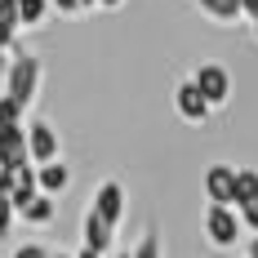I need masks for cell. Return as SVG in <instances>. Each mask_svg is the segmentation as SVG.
<instances>
[{
	"mask_svg": "<svg viewBox=\"0 0 258 258\" xmlns=\"http://www.w3.org/2000/svg\"><path fill=\"white\" fill-rule=\"evenodd\" d=\"M40 80H45V62H40V53H14L9 62H5V98L9 103L27 107L36 103V94H40Z\"/></svg>",
	"mask_w": 258,
	"mask_h": 258,
	"instance_id": "cell-1",
	"label": "cell"
},
{
	"mask_svg": "<svg viewBox=\"0 0 258 258\" xmlns=\"http://www.w3.org/2000/svg\"><path fill=\"white\" fill-rule=\"evenodd\" d=\"M187 80L201 89V98L209 103V111L227 107V98H232V76H227V67H223V62H201Z\"/></svg>",
	"mask_w": 258,
	"mask_h": 258,
	"instance_id": "cell-2",
	"label": "cell"
},
{
	"mask_svg": "<svg viewBox=\"0 0 258 258\" xmlns=\"http://www.w3.org/2000/svg\"><path fill=\"white\" fill-rule=\"evenodd\" d=\"M201 227H205V240L214 249H236V240H240V218L227 205H209L205 218H201Z\"/></svg>",
	"mask_w": 258,
	"mask_h": 258,
	"instance_id": "cell-3",
	"label": "cell"
},
{
	"mask_svg": "<svg viewBox=\"0 0 258 258\" xmlns=\"http://www.w3.org/2000/svg\"><path fill=\"white\" fill-rule=\"evenodd\" d=\"M23 134H27V160H31V165H49V160H58L62 143H58V129H53L49 120H27Z\"/></svg>",
	"mask_w": 258,
	"mask_h": 258,
	"instance_id": "cell-4",
	"label": "cell"
},
{
	"mask_svg": "<svg viewBox=\"0 0 258 258\" xmlns=\"http://www.w3.org/2000/svg\"><path fill=\"white\" fill-rule=\"evenodd\" d=\"M125 209H129V196H125V187H120L116 178L98 182V191H94V201H89V214H98V218H103L107 227H120Z\"/></svg>",
	"mask_w": 258,
	"mask_h": 258,
	"instance_id": "cell-5",
	"label": "cell"
},
{
	"mask_svg": "<svg viewBox=\"0 0 258 258\" xmlns=\"http://www.w3.org/2000/svg\"><path fill=\"white\" fill-rule=\"evenodd\" d=\"M174 111H178V120H187V125H205L209 116H214L191 80H178V85H174Z\"/></svg>",
	"mask_w": 258,
	"mask_h": 258,
	"instance_id": "cell-6",
	"label": "cell"
},
{
	"mask_svg": "<svg viewBox=\"0 0 258 258\" xmlns=\"http://www.w3.org/2000/svg\"><path fill=\"white\" fill-rule=\"evenodd\" d=\"M201 187H205V201L209 205H227L232 209V191H236V165H209L205 178H201Z\"/></svg>",
	"mask_w": 258,
	"mask_h": 258,
	"instance_id": "cell-7",
	"label": "cell"
},
{
	"mask_svg": "<svg viewBox=\"0 0 258 258\" xmlns=\"http://www.w3.org/2000/svg\"><path fill=\"white\" fill-rule=\"evenodd\" d=\"M80 249H94L98 258H107L116 249V227H107L98 214L85 209V218H80Z\"/></svg>",
	"mask_w": 258,
	"mask_h": 258,
	"instance_id": "cell-8",
	"label": "cell"
},
{
	"mask_svg": "<svg viewBox=\"0 0 258 258\" xmlns=\"http://www.w3.org/2000/svg\"><path fill=\"white\" fill-rule=\"evenodd\" d=\"M0 165H9V169L31 165V160H27V134H23V125H0Z\"/></svg>",
	"mask_w": 258,
	"mask_h": 258,
	"instance_id": "cell-9",
	"label": "cell"
},
{
	"mask_svg": "<svg viewBox=\"0 0 258 258\" xmlns=\"http://www.w3.org/2000/svg\"><path fill=\"white\" fill-rule=\"evenodd\" d=\"M72 187V169L62 160H49V165H36V191L40 196H62Z\"/></svg>",
	"mask_w": 258,
	"mask_h": 258,
	"instance_id": "cell-10",
	"label": "cell"
},
{
	"mask_svg": "<svg viewBox=\"0 0 258 258\" xmlns=\"http://www.w3.org/2000/svg\"><path fill=\"white\" fill-rule=\"evenodd\" d=\"M53 214H58L53 196H40V191H36V196H31L23 209H18V218H23L27 227H49V223H53Z\"/></svg>",
	"mask_w": 258,
	"mask_h": 258,
	"instance_id": "cell-11",
	"label": "cell"
},
{
	"mask_svg": "<svg viewBox=\"0 0 258 258\" xmlns=\"http://www.w3.org/2000/svg\"><path fill=\"white\" fill-rule=\"evenodd\" d=\"M196 9L205 14L209 23H218V27H236L240 23V0H196Z\"/></svg>",
	"mask_w": 258,
	"mask_h": 258,
	"instance_id": "cell-12",
	"label": "cell"
},
{
	"mask_svg": "<svg viewBox=\"0 0 258 258\" xmlns=\"http://www.w3.org/2000/svg\"><path fill=\"white\" fill-rule=\"evenodd\" d=\"M31 196H36V165H18V169H14V187H9V205H14V214H18Z\"/></svg>",
	"mask_w": 258,
	"mask_h": 258,
	"instance_id": "cell-13",
	"label": "cell"
},
{
	"mask_svg": "<svg viewBox=\"0 0 258 258\" xmlns=\"http://www.w3.org/2000/svg\"><path fill=\"white\" fill-rule=\"evenodd\" d=\"M258 201V169H236V191H232V209L254 205Z\"/></svg>",
	"mask_w": 258,
	"mask_h": 258,
	"instance_id": "cell-14",
	"label": "cell"
},
{
	"mask_svg": "<svg viewBox=\"0 0 258 258\" xmlns=\"http://www.w3.org/2000/svg\"><path fill=\"white\" fill-rule=\"evenodd\" d=\"M49 18V0H18V23L23 27H45Z\"/></svg>",
	"mask_w": 258,
	"mask_h": 258,
	"instance_id": "cell-15",
	"label": "cell"
},
{
	"mask_svg": "<svg viewBox=\"0 0 258 258\" xmlns=\"http://www.w3.org/2000/svg\"><path fill=\"white\" fill-rule=\"evenodd\" d=\"M0 31L18 45V31H23V23H18V0H0Z\"/></svg>",
	"mask_w": 258,
	"mask_h": 258,
	"instance_id": "cell-16",
	"label": "cell"
},
{
	"mask_svg": "<svg viewBox=\"0 0 258 258\" xmlns=\"http://www.w3.org/2000/svg\"><path fill=\"white\" fill-rule=\"evenodd\" d=\"M129 258H160V232H156V227H147V232L138 236V245L129 249Z\"/></svg>",
	"mask_w": 258,
	"mask_h": 258,
	"instance_id": "cell-17",
	"label": "cell"
},
{
	"mask_svg": "<svg viewBox=\"0 0 258 258\" xmlns=\"http://www.w3.org/2000/svg\"><path fill=\"white\" fill-rule=\"evenodd\" d=\"M236 218H240V227H249V232L258 236V201H254V205H240V209H236Z\"/></svg>",
	"mask_w": 258,
	"mask_h": 258,
	"instance_id": "cell-18",
	"label": "cell"
},
{
	"mask_svg": "<svg viewBox=\"0 0 258 258\" xmlns=\"http://www.w3.org/2000/svg\"><path fill=\"white\" fill-rule=\"evenodd\" d=\"M14 205H9V196H0V236H9V227H14Z\"/></svg>",
	"mask_w": 258,
	"mask_h": 258,
	"instance_id": "cell-19",
	"label": "cell"
},
{
	"mask_svg": "<svg viewBox=\"0 0 258 258\" xmlns=\"http://www.w3.org/2000/svg\"><path fill=\"white\" fill-rule=\"evenodd\" d=\"M9 258H49V249L31 240V245H18V249H14V254H9Z\"/></svg>",
	"mask_w": 258,
	"mask_h": 258,
	"instance_id": "cell-20",
	"label": "cell"
},
{
	"mask_svg": "<svg viewBox=\"0 0 258 258\" xmlns=\"http://www.w3.org/2000/svg\"><path fill=\"white\" fill-rule=\"evenodd\" d=\"M258 18V0H240V23H254Z\"/></svg>",
	"mask_w": 258,
	"mask_h": 258,
	"instance_id": "cell-21",
	"label": "cell"
},
{
	"mask_svg": "<svg viewBox=\"0 0 258 258\" xmlns=\"http://www.w3.org/2000/svg\"><path fill=\"white\" fill-rule=\"evenodd\" d=\"M49 9H58V14H80L76 0H49Z\"/></svg>",
	"mask_w": 258,
	"mask_h": 258,
	"instance_id": "cell-22",
	"label": "cell"
},
{
	"mask_svg": "<svg viewBox=\"0 0 258 258\" xmlns=\"http://www.w3.org/2000/svg\"><path fill=\"white\" fill-rule=\"evenodd\" d=\"M14 49V40H9V36H5V31H0V67H5V53Z\"/></svg>",
	"mask_w": 258,
	"mask_h": 258,
	"instance_id": "cell-23",
	"label": "cell"
},
{
	"mask_svg": "<svg viewBox=\"0 0 258 258\" xmlns=\"http://www.w3.org/2000/svg\"><path fill=\"white\" fill-rule=\"evenodd\" d=\"M245 258H258V236H249V245H245Z\"/></svg>",
	"mask_w": 258,
	"mask_h": 258,
	"instance_id": "cell-24",
	"label": "cell"
},
{
	"mask_svg": "<svg viewBox=\"0 0 258 258\" xmlns=\"http://www.w3.org/2000/svg\"><path fill=\"white\" fill-rule=\"evenodd\" d=\"M125 0H98V9H120Z\"/></svg>",
	"mask_w": 258,
	"mask_h": 258,
	"instance_id": "cell-25",
	"label": "cell"
},
{
	"mask_svg": "<svg viewBox=\"0 0 258 258\" xmlns=\"http://www.w3.org/2000/svg\"><path fill=\"white\" fill-rule=\"evenodd\" d=\"M80 5V14H85V9H98V0H76Z\"/></svg>",
	"mask_w": 258,
	"mask_h": 258,
	"instance_id": "cell-26",
	"label": "cell"
},
{
	"mask_svg": "<svg viewBox=\"0 0 258 258\" xmlns=\"http://www.w3.org/2000/svg\"><path fill=\"white\" fill-rule=\"evenodd\" d=\"M76 258H98V254H94V249H80V254Z\"/></svg>",
	"mask_w": 258,
	"mask_h": 258,
	"instance_id": "cell-27",
	"label": "cell"
},
{
	"mask_svg": "<svg viewBox=\"0 0 258 258\" xmlns=\"http://www.w3.org/2000/svg\"><path fill=\"white\" fill-rule=\"evenodd\" d=\"M111 258H129V249H116V254H111Z\"/></svg>",
	"mask_w": 258,
	"mask_h": 258,
	"instance_id": "cell-28",
	"label": "cell"
},
{
	"mask_svg": "<svg viewBox=\"0 0 258 258\" xmlns=\"http://www.w3.org/2000/svg\"><path fill=\"white\" fill-rule=\"evenodd\" d=\"M49 258H76V254H53V249H49Z\"/></svg>",
	"mask_w": 258,
	"mask_h": 258,
	"instance_id": "cell-29",
	"label": "cell"
},
{
	"mask_svg": "<svg viewBox=\"0 0 258 258\" xmlns=\"http://www.w3.org/2000/svg\"><path fill=\"white\" fill-rule=\"evenodd\" d=\"M249 27H254V40H258V18H254V23H249Z\"/></svg>",
	"mask_w": 258,
	"mask_h": 258,
	"instance_id": "cell-30",
	"label": "cell"
}]
</instances>
